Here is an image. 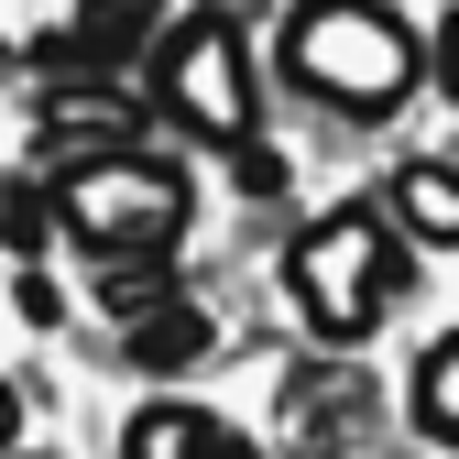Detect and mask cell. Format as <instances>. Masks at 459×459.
I'll return each instance as SVG.
<instances>
[{
  "instance_id": "1",
  "label": "cell",
  "mask_w": 459,
  "mask_h": 459,
  "mask_svg": "<svg viewBox=\"0 0 459 459\" xmlns=\"http://www.w3.org/2000/svg\"><path fill=\"white\" fill-rule=\"evenodd\" d=\"M437 55L383 12V0H296L284 12V77L328 109H394L416 99V77Z\"/></svg>"
},
{
  "instance_id": "2",
  "label": "cell",
  "mask_w": 459,
  "mask_h": 459,
  "mask_svg": "<svg viewBox=\"0 0 459 459\" xmlns=\"http://www.w3.org/2000/svg\"><path fill=\"white\" fill-rule=\"evenodd\" d=\"M55 230H77V241L99 263H121V252H176L186 241V176L164 153L121 143V153H88V164H55V186H44Z\"/></svg>"
},
{
  "instance_id": "3",
  "label": "cell",
  "mask_w": 459,
  "mask_h": 459,
  "mask_svg": "<svg viewBox=\"0 0 459 459\" xmlns=\"http://www.w3.org/2000/svg\"><path fill=\"white\" fill-rule=\"evenodd\" d=\"M394 273H405V252H394L383 208H328L296 230V252H284V296H296V317L328 339V351H361Z\"/></svg>"
},
{
  "instance_id": "4",
  "label": "cell",
  "mask_w": 459,
  "mask_h": 459,
  "mask_svg": "<svg viewBox=\"0 0 459 459\" xmlns=\"http://www.w3.org/2000/svg\"><path fill=\"white\" fill-rule=\"evenodd\" d=\"M153 99L176 109L197 143H252V109H263V88H252L241 22H219V12L176 22V33H164V55H153Z\"/></svg>"
},
{
  "instance_id": "5",
  "label": "cell",
  "mask_w": 459,
  "mask_h": 459,
  "mask_svg": "<svg viewBox=\"0 0 459 459\" xmlns=\"http://www.w3.org/2000/svg\"><path fill=\"white\" fill-rule=\"evenodd\" d=\"M361 427H372V383H361L351 361H307V372H284V437H296L307 459L351 448Z\"/></svg>"
},
{
  "instance_id": "6",
  "label": "cell",
  "mask_w": 459,
  "mask_h": 459,
  "mask_svg": "<svg viewBox=\"0 0 459 459\" xmlns=\"http://www.w3.org/2000/svg\"><path fill=\"white\" fill-rule=\"evenodd\" d=\"M143 143V109L121 88H99V77H66L44 99V164H88V153H121Z\"/></svg>"
},
{
  "instance_id": "7",
  "label": "cell",
  "mask_w": 459,
  "mask_h": 459,
  "mask_svg": "<svg viewBox=\"0 0 459 459\" xmlns=\"http://www.w3.org/2000/svg\"><path fill=\"white\" fill-rule=\"evenodd\" d=\"M121 459H263V448L230 416H208V405H143L121 427Z\"/></svg>"
},
{
  "instance_id": "8",
  "label": "cell",
  "mask_w": 459,
  "mask_h": 459,
  "mask_svg": "<svg viewBox=\"0 0 459 459\" xmlns=\"http://www.w3.org/2000/svg\"><path fill=\"white\" fill-rule=\"evenodd\" d=\"M121 351H132L143 372H197V361L219 351V317H208L186 284H176L164 307H143V317H132V339H121Z\"/></svg>"
},
{
  "instance_id": "9",
  "label": "cell",
  "mask_w": 459,
  "mask_h": 459,
  "mask_svg": "<svg viewBox=\"0 0 459 459\" xmlns=\"http://www.w3.org/2000/svg\"><path fill=\"white\" fill-rule=\"evenodd\" d=\"M383 230H416V252H459V176L448 164H394Z\"/></svg>"
},
{
  "instance_id": "10",
  "label": "cell",
  "mask_w": 459,
  "mask_h": 459,
  "mask_svg": "<svg viewBox=\"0 0 459 459\" xmlns=\"http://www.w3.org/2000/svg\"><path fill=\"white\" fill-rule=\"evenodd\" d=\"M153 33V0H77V33H66V66H121V55Z\"/></svg>"
},
{
  "instance_id": "11",
  "label": "cell",
  "mask_w": 459,
  "mask_h": 459,
  "mask_svg": "<svg viewBox=\"0 0 459 459\" xmlns=\"http://www.w3.org/2000/svg\"><path fill=\"white\" fill-rule=\"evenodd\" d=\"M164 296H176V252H121V263H99V307L109 317H143V307H164Z\"/></svg>"
},
{
  "instance_id": "12",
  "label": "cell",
  "mask_w": 459,
  "mask_h": 459,
  "mask_svg": "<svg viewBox=\"0 0 459 459\" xmlns=\"http://www.w3.org/2000/svg\"><path fill=\"white\" fill-rule=\"evenodd\" d=\"M416 427H427V448L459 437V339H427V361H416Z\"/></svg>"
},
{
  "instance_id": "13",
  "label": "cell",
  "mask_w": 459,
  "mask_h": 459,
  "mask_svg": "<svg viewBox=\"0 0 459 459\" xmlns=\"http://www.w3.org/2000/svg\"><path fill=\"white\" fill-rule=\"evenodd\" d=\"M0 241H12V252H44V241H55L44 186H12V197H0Z\"/></svg>"
},
{
  "instance_id": "14",
  "label": "cell",
  "mask_w": 459,
  "mask_h": 459,
  "mask_svg": "<svg viewBox=\"0 0 459 459\" xmlns=\"http://www.w3.org/2000/svg\"><path fill=\"white\" fill-rule=\"evenodd\" d=\"M230 153H241V186L252 197H284V153L273 143H230Z\"/></svg>"
},
{
  "instance_id": "15",
  "label": "cell",
  "mask_w": 459,
  "mask_h": 459,
  "mask_svg": "<svg viewBox=\"0 0 459 459\" xmlns=\"http://www.w3.org/2000/svg\"><path fill=\"white\" fill-rule=\"evenodd\" d=\"M22 317H33V328H55V317H66V296H55L44 273H22Z\"/></svg>"
},
{
  "instance_id": "16",
  "label": "cell",
  "mask_w": 459,
  "mask_h": 459,
  "mask_svg": "<svg viewBox=\"0 0 459 459\" xmlns=\"http://www.w3.org/2000/svg\"><path fill=\"white\" fill-rule=\"evenodd\" d=\"M12 427H22V405H12V383H0V448H12Z\"/></svg>"
}]
</instances>
